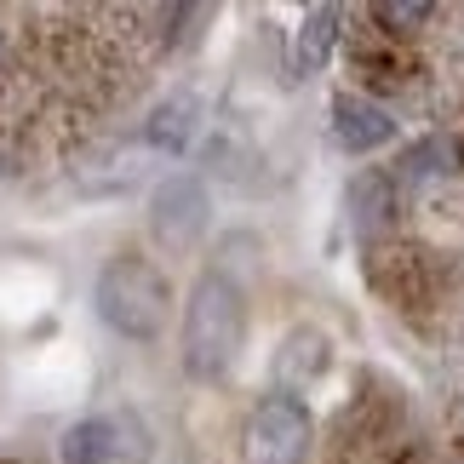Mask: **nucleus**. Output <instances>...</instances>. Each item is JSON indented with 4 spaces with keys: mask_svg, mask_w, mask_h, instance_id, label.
Listing matches in <instances>:
<instances>
[{
    "mask_svg": "<svg viewBox=\"0 0 464 464\" xmlns=\"http://www.w3.org/2000/svg\"><path fill=\"white\" fill-rule=\"evenodd\" d=\"M246 344V293L224 276H201L184 298V333H178V355L195 384H212L236 367Z\"/></svg>",
    "mask_w": 464,
    "mask_h": 464,
    "instance_id": "obj_1",
    "label": "nucleus"
},
{
    "mask_svg": "<svg viewBox=\"0 0 464 464\" xmlns=\"http://www.w3.org/2000/svg\"><path fill=\"white\" fill-rule=\"evenodd\" d=\"M92 304H98V321L110 333L150 344V338H160L167 310H172L167 270H160L155 258H144V253H115L92 281Z\"/></svg>",
    "mask_w": 464,
    "mask_h": 464,
    "instance_id": "obj_2",
    "label": "nucleus"
},
{
    "mask_svg": "<svg viewBox=\"0 0 464 464\" xmlns=\"http://www.w3.org/2000/svg\"><path fill=\"white\" fill-rule=\"evenodd\" d=\"M310 407L298 396H264L246 419V464H304L310 459Z\"/></svg>",
    "mask_w": 464,
    "mask_h": 464,
    "instance_id": "obj_3",
    "label": "nucleus"
},
{
    "mask_svg": "<svg viewBox=\"0 0 464 464\" xmlns=\"http://www.w3.org/2000/svg\"><path fill=\"white\" fill-rule=\"evenodd\" d=\"M207 218H212V201L201 189V178L189 172H167L150 195V229L167 253H189L195 241L207 236Z\"/></svg>",
    "mask_w": 464,
    "mask_h": 464,
    "instance_id": "obj_4",
    "label": "nucleus"
},
{
    "mask_svg": "<svg viewBox=\"0 0 464 464\" xmlns=\"http://www.w3.org/2000/svg\"><path fill=\"white\" fill-rule=\"evenodd\" d=\"M333 138L350 155H372V150L396 144V115H390L384 103H372V98L344 92V98L333 103Z\"/></svg>",
    "mask_w": 464,
    "mask_h": 464,
    "instance_id": "obj_5",
    "label": "nucleus"
},
{
    "mask_svg": "<svg viewBox=\"0 0 464 464\" xmlns=\"http://www.w3.org/2000/svg\"><path fill=\"white\" fill-rule=\"evenodd\" d=\"M327 362H333L327 338H321L315 327H298V333H287V344H281V355H276V379L281 384H310V379L327 372Z\"/></svg>",
    "mask_w": 464,
    "mask_h": 464,
    "instance_id": "obj_6",
    "label": "nucleus"
},
{
    "mask_svg": "<svg viewBox=\"0 0 464 464\" xmlns=\"http://www.w3.org/2000/svg\"><path fill=\"white\" fill-rule=\"evenodd\" d=\"M344 207H350V224L372 236L379 224H390V218H396V184H390L384 172H362V178L350 184Z\"/></svg>",
    "mask_w": 464,
    "mask_h": 464,
    "instance_id": "obj_7",
    "label": "nucleus"
},
{
    "mask_svg": "<svg viewBox=\"0 0 464 464\" xmlns=\"http://www.w3.org/2000/svg\"><path fill=\"white\" fill-rule=\"evenodd\" d=\"M195 127H201V103H195V92H172V98L150 115V144L167 150V155H178V150L195 138Z\"/></svg>",
    "mask_w": 464,
    "mask_h": 464,
    "instance_id": "obj_8",
    "label": "nucleus"
},
{
    "mask_svg": "<svg viewBox=\"0 0 464 464\" xmlns=\"http://www.w3.org/2000/svg\"><path fill=\"white\" fill-rule=\"evenodd\" d=\"M333 41H338V12H333V6H315V12H304V29H298V46H293V63H298V75H315V69L327 63Z\"/></svg>",
    "mask_w": 464,
    "mask_h": 464,
    "instance_id": "obj_9",
    "label": "nucleus"
},
{
    "mask_svg": "<svg viewBox=\"0 0 464 464\" xmlns=\"http://www.w3.org/2000/svg\"><path fill=\"white\" fill-rule=\"evenodd\" d=\"M115 459V424L110 419H81L63 436V464H110Z\"/></svg>",
    "mask_w": 464,
    "mask_h": 464,
    "instance_id": "obj_10",
    "label": "nucleus"
},
{
    "mask_svg": "<svg viewBox=\"0 0 464 464\" xmlns=\"http://www.w3.org/2000/svg\"><path fill=\"white\" fill-rule=\"evenodd\" d=\"M436 160H448V150H441V138H430V144H419V150H407V155H401V167L390 172V184H396V178H401V184H413V178H430V172H441Z\"/></svg>",
    "mask_w": 464,
    "mask_h": 464,
    "instance_id": "obj_11",
    "label": "nucleus"
},
{
    "mask_svg": "<svg viewBox=\"0 0 464 464\" xmlns=\"http://www.w3.org/2000/svg\"><path fill=\"white\" fill-rule=\"evenodd\" d=\"M372 17H379V24H401V29H413V24H430L436 6H424V0H384V6H372Z\"/></svg>",
    "mask_w": 464,
    "mask_h": 464,
    "instance_id": "obj_12",
    "label": "nucleus"
}]
</instances>
